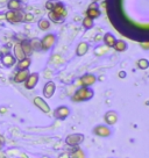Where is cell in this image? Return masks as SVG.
<instances>
[{
	"label": "cell",
	"mask_w": 149,
	"mask_h": 158,
	"mask_svg": "<svg viewBox=\"0 0 149 158\" xmlns=\"http://www.w3.org/2000/svg\"><path fill=\"white\" fill-rule=\"evenodd\" d=\"M65 17H67V9L61 2H58L53 8V11H50V13H49V19L54 21L55 23L62 22V19H64Z\"/></svg>",
	"instance_id": "6da1fadb"
},
{
	"label": "cell",
	"mask_w": 149,
	"mask_h": 158,
	"mask_svg": "<svg viewBox=\"0 0 149 158\" xmlns=\"http://www.w3.org/2000/svg\"><path fill=\"white\" fill-rule=\"evenodd\" d=\"M95 96L93 91L90 90L88 87H82L78 88L75 94L72 96V100L76 101V102H79V101H86V100H90L91 98Z\"/></svg>",
	"instance_id": "7a4b0ae2"
},
{
	"label": "cell",
	"mask_w": 149,
	"mask_h": 158,
	"mask_svg": "<svg viewBox=\"0 0 149 158\" xmlns=\"http://www.w3.org/2000/svg\"><path fill=\"white\" fill-rule=\"evenodd\" d=\"M84 135L83 134H71L69 135L67 138H65V143L69 145V147H72V148H75V147H78L80 143H83L84 142Z\"/></svg>",
	"instance_id": "3957f363"
},
{
	"label": "cell",
	"mask_w": 149,
	"mask_h": 158,
	"mask_svg": "<svg viewBox=\"0 0 149 158\" xmlns=\"http://www.w3.org/2000/svg\"><path fill=\"white\" fill-rule=\"evenodd\" d=\"M23 13L21 11H8L6 14H5V18L8 22L12 23H17V22H21L23 21Z\"/></svg>",
	"instance_id": "277c9868"
},
{
	"label": "cell",
	"mask_w": 149,
	"mask_h": 158,
	"mask_svg": "<svg viewBox=\"0 0 149 158\" xmlns=\"http://www.w3.org/2000/svg\"><path fill=\"white\" fill-rule=\"evenodd\" d=\"M40 43H41V49L42 50H49L50 48H53L54 44L56 43V36L54 34H47L40 41Z\"/></svg>",
	"instance_id": "5b68a950"
},
{
	"label": "cell",
	"mask_w": 149,
	"mask_h": 158,
	"mask_svg": "<svg viewBox=\"0 0 149 158\" xmlns=\"http://www.w3.org/2000/svg\"><path fill=\"white\" fill-rule=\"evenodd\" d=\"M93 134L97 135V136H99V137H108L112 134V132H111V129L108 127L103 126V124H99V126H97L96 128L93 129Z\"/></svg>",
	"instance_id": "8992f818"
},
{
	"label": "cell",
	"mask_w": 149,
	"mask_h": 158,
	"mask_svg": "<svg viewBox=\"0 0 149 158\" xmlns=\"http://www.w3.org/2000/svg\"><path fill=\"white\" fill-rule=\"evenodd\" d=\"M69 114H70V109H69L68 107H65V106H61V107L56 108L55 112H54L55 117H56V119H60V120L67 119V117L69 116Z\"/></svg>",
	"instance_id": "52a82bcc"
},
{
	"label": "cell",
	"mask_w": 149,
	"mask_h": 158,
	"mask_svg": "<svg viewBox=\"0 0 149 158\" xmlns=\"http://www.w3.org/2000/svg\"><path fill=\"white\" fill-rule=\"evenodd\" d=\"M39 83V74L37 73H30L28 76L27 80L25 81V87L27 90H32L36 86V84Z\"/></svg>",
	"instance_id": "ba28073f"
},
{
	"label": "cell",
	"mask_w": 149,
	"mask_h": 158,
	"mask_svg": "<svg viewBox=\"0 0 149 158\" xmlns=\"http://www.w3.org/2000/svg\"><path fill=\"white\" fill-rule=\"evenodd\" d=\"M96 76H93V74H91V73H88V74H84L82 78H80V84H82V86L83 87H88V86H91V85H93L95 83H96Z\"/></svg>",
	"instance_id": "9c48e42d"
},
{
	"label": "cell",
	"mask_w": 149,
	"mask_h": 158,
	"mask_svg": "<svg viewBox=\"0 0 149 158\" xmlns=\"http://www.w3.org/2000/svg\"><path fill=\"white\" fill-rule=\"evenodd\" d=\"M34 105L37 107V108H40L43 113H49L50 112V107H49V105L44 101L42 98H40V97H36L34 98Z\"/></svg>",
	"instance_id": "30bf717a"
},
{
	"label": "cell",
	"mask_w": 149,
	"mask_h": 158,
	"mask_svg": "<svg viewBox=\"0 0 149 158\" xmlns=\"http://www.w3.org/2000/svg\"><path fill=\"white\" fill-rule=\"evenodd\" d=\"M55 90H56V86L53 81H48L43 87V96L45 98H51L55 93Z\"/></svg>",
	"instance_id": "8fae6325"
},
{
	"label": "cell",
	"mask_w": 149,
	"mask_h": 158,
	"mask_svg": "<svg viewBox=\"0 0 149 158\" xmlns=\"http://www.w3.org/2000/svg\"><path fill=\"white\" fill-rule=\"evenodd\" d=\"M30 73L28 72V70H19L15 73V77H14V81L15 83H25L28 78Z\"/></svg>",
	"instance_id": "7c38bea8"
},
{
	"label": "cell",
	"mask_w": 149,
	"mask_h": 158,
	"mask_svg": "<svg viewBox=\"0 0 149 158\" xmlns=\"http://www.w3.org/2000/svg\"><path fill=\"white\" fill-rule=\"evenodd\" d=\"M118 121V114L113 112V111H110V112H107L105 114V122L107 124H110V126H113Z\"/></svg>",
	"instance_id": "4fadbf2b"
},
{
	"label": "cell",
	"mask_w": 149,
	"mask_h": 158,
	"mask_svg": "<svg viewBox=\"0 0 149 158\" xmlns=\"http://www.w3.org/2000/svg\"><path fill=\"white\" fill-rule=\"evenodd\" d=\"M14 58L18 59L19 62L26 58V55H25V53H23V50H22V48H21L20 43H17L15 45H14Z\"/></svg>",
	"instance_id": "5bb4252c"
},
{
	"label": "cell",
	"mask_w": 149,
	"mask_h": 158,
	"mask_svg": "<svg viewBox=\"0 0 149 158\" xmlns=\"http://www.w3.org/2000/svg\"><path fill=\"white\" fill-rule=\"evenodd\" d=\"M2 64L5 65V66H7V68H11V66H13L14 64H15V58H14V56L13 55H11V53H6L4 57H2Z\"/></svg>",
	"instance_id": "9a60e30c"
},
{
	"label": "cell",
	"mask_w": 149,
	"mask_h": 158,
	"mask_svg": "<svg viewBox=\"0 0 149 158\" xmlns=\"http://www.w3.org/2000/svg\"><path fill=\"white\" fill-rule=\"evenodd\" d=\"M88 44L86 42H80L78 44V47H77V49H76V53H77V56H84L85 53H88Z\"/></svg>",
	"instance_id": "2e32d148"
},
{
	"label": "cell",
	"mask_w": 149,
	"mask_h": 158,
	"mask_svg": "<svg viewBox=\"0 0 149 158\" xmlns=\"http://www.w3.org/2000/svg\"><path fill=\"white\" fill-rule=\"evenodd\" d=\"M20 45H21L23 53H25V55H26V57L33 53V49H32V45H30V43H29V41L25 40V41H22V43H20Z\"/></svg>",
	"instance_id": "e0dca14e"
},
{
	"label": "cell",
	"mask_w": 149,
	"mask_h": 158,
	"mask_svg": "<svg viewBox=\"0 0 149 158\" xmlns=\"http://www.w3.org/2000/svg\"><path fill=\"white\" fill-rule=\"evenodd\" d=\"M86 17L92 20L99 18L100 17V11L98 8H92V7H88V11H86Z\"/></svg>",
	"instance_id": "ac0fdd59"
},
{
	"label": "cell",
	"mask_w": 149,
	"mask_h": 158,
	"mask_svg": "<svg viewBox=\"0 0 149 158\" xmlns=\"http://www.w3.org/2000/svg\"><path fill=\"white\" fill-rule=\"evenodd\" d=\"M104 42L107 47H113L115 42H116V38L114 37V35H112L111 33H107L104 35Z\"/></svg>",
	"instance_id": "d6986e66"
},
{
	"label": "cell",
	"mask_w": 149,
	"mask_h": 158,
	"mask_svg": "<svg viewBox=\"0 0 149 158\" xmlns=\"http://www.w3.org/2000/svg\"><path fill=\"white\" fill-rule=\"evenodd\" d=\"M70 158H85V153H84V151L80 149L79 147H75L72 149Z\"/></svg>",
	"instance_id": "ffe728a7"
},
{
	"label": "cell",
	"mask_w": 149,
	"mask_h": 158,
	"mask_svg": "<svg viewBox=\"0 0 149 158\" xmlns=\"http://www.w3.org/2000/svg\"><path fill=\"white\" fill-rule=\"evenodd\" d=\"M113 48L116 50V51L123 53V51H125V50L127 49V44H126V42L123 41V40H119V41L115 42V44L113 45Z\"/></svg>",
	"instance_id": "44dd1931"
},
{
	"label": "cell",
	"mask_w": 149,
	"mask_h": 158,
	"mask_svg": "<svg viewBox=\"0 0 149 158\" xmlns=\"http://www.w3.org/2000/svg\"><path fill=\"white\" fill-rule=\"evenodd\" d=\"M29 66H30V59H29L28 57H26V58L22 59V61H20L18 64L19 70H28Z\"/></svg>",
	"instance_id": "7402d4cb"
},
{
	"label": "cell",
	"mask_w": 149,
	"mask_h": 158,
	"mask_svg": "<svg viewBox=\"0 0 149 158\" xmlns=\"http://www.w3.org/2000/svg\"><path fill=\"white\" fill-rule=\"evenodd\" d=\"M7 6H8L9 11H20V7H21L20 1L18 0H9Z\"/></svg>",
	"instance_id": "603a6c76"
},
{
	"label": "cell",
	"mask_w": 149,
	"mask_h": 158,
	"mask_svg": "<svg viewBox=\"0 0 149 158\" xmlns=\"http://www.w3.org/2000/svg\"><path fill=\"white\" fill-rule=\"evenodd\" d=\"M49 27H50L49 20H47V19H41V20H40V22H39V28H40L41 30H47Z\"/></svg>",
	"instance_id": "cb8c5ba5"
},
{
	"label": "cell",
	"mask_w": 149,
	"mask_h": 158,
	"mask_svg": "<svg viewBox=\"0 0 149 158\" xmlns=\"http://www.w3.org/2000/svg\"><path fill=\"white\" fill-rule=\"evenodd\" d=\"M148 66H149L148 59L142 58V59H140V61H138V68L141 69V70H146V69H148Z\"/></svg>",
	"instance_id": "d4e9b609"
},
{
	"label": "cell",
	"mask_w": 149,
	"mask_h": 158,
	"mask_svg": "<svg viewBox=\"0 0 149 158\" xmlns=\"http://www.w3.org/2000/svg\"><path fill=\"white\" fill-rule=\"evenodd\" d=\"M83 27L84 28H86V29H90V28H92L93 27V20L90 18H84V20H83Z\"/></svg>",
	"instance_id": "484cf974"
},
{
	"label": "cell",
	"mask_w": 149,
	"mask_h": 158,
	"mask_svg": "<svg viewBox=\"0 0 149 158\" xmlns=\"http://www.w3.org/2000/svg\"><path fill=\"white\" fill-rule=\"evenodd\" d=\"M57 4H58L57 0H49V1H47V4H45V8L49 9V11H53V8Z\"/></svg>",
	"instance_id": "4316f807"
},
{
	"label": "cell",
	"mask_w": 149,
	"mask_h": 158,
	"mask_svg": "<svg viewBox=\"0 0 149 158\" xmlns=\"http://www.w3.org/2000/svg\"><path fill=\"white\" fill-rule=\"evenodd\" d=\"M29 43H30V45H32L33 51L36 50V49H41V43H40V41H37V40H33V41H30Z\"/></svg>",
	"instance_id": "83f0119b"
},
{
	"label": "cell",
	"mask_w": 149,
	"mask_h": 158,
	"mask_svg": "<svg viewBox=\"0 0 149 158\" xmlns=\"http://www.w3.org/2000/svg\"><path fill=\"white\" fill-rule=\"evenodd\" d=\"M33 20H34V17L32 14H25L23 15V21H26V22H32Z\"/></svg>",
	"instance_id": "f1b7e54d"
},
{
	"label": "cell",
	"mask_w": 149,
	"mask_h": 158,
	"mask_svg": "<svg viewBox=\"0 0 149 158\" xmlns=\"http://www.w3.org/2000/svg\"><path fill=\"white\" fill-rule=\"evenodd\" d=\"M58 158H70V153L69 152H62L58 156Z\"/></svg>",
	"instance_id": "f546056e"
},
{
	"label": "cell",
	"mask_w": 149,
	"mask_h": 158,
	"mask_svg": "<svg viewBox=\"0 0 149 158\" xmlns=\"http://www.w3.org/2000/svg\"><path fill=\"white\" fill-rule=\"evenodd\" d=\"M4 143H5V137H4L2 135H0V149L2 148V145H4Z\"/></svg>",
	"instance_id": "4dcf8cb0"
},
{
	"label": "cell",
	"mask_w": 149,
	"mask_h": 158,
	"mask_svg": "<svg viewBox=\"0 0 149 158\" xmlns=\"http://www.w3.org/2000/svg\"><path fill=\"white\" fill-rule=\"evenodd\" d=\"M119 77H120V78H125V77H126V72H125V71H120V72H119Z\"/></svg>",
	"instance_id": "1f68e13d"
},
{
	"label": "cell",
	"mask_w": 149,
	"mask_h": 158,
	"mask_svg": "<svg viewBox=\"0 0 149 158\" xmlns=\"http://www.w3.org/2000/svg\"><path fill=\"white\" fill-rule=\"evenodd\" d=\"M6 112H7V109H6L5 107H1V108H0V113H6Z\"/></svg>",
	"instance_id": "d6a6232c"
},
{
	"label": "cell",
	"mask_w": 149,
	"mask_h": 158,
	"mask_svg": "<svg viewBox=\"0 0 149 158\" xmlns=\"http://www.w3.org/2000/svg\"><path fill=\"white\" fill-rule=\"evenodd\" d=\"M99 38H101V36H100V35L97 36V37H96V41H99Z\"/></svg>",
	"instance_id": "836d02e7"
},
{
	"label": "cell",
	"mask_w": 149,
	"mask_h": 158,
	"mask_svg": "<svg viewBox=\"0 0 149 158\" xmlns=\"http://www.w3.org/2000/svg\"><path fill=\"white\" fill-rule=\"evenodd\" d=\"M21 158H27V156L25 153H21Z\"/></svg>",
	"instance_id": "e575fe53"
},
{
	"label": "cell",
	"mask_w": 149,
	"mask_h": 158,
	"mask_svg": "<svg viewBox=\"0 0 149 158\" xmlns=\"http://www.w3.org/2000/svg\"><path fill=\"white\" fill-rule=\"evenodd\" d=\"M18 1H23V0H18Z\"/></svg>",
	"instance_id": "d590c367"
}]
</instances>
